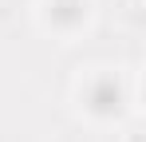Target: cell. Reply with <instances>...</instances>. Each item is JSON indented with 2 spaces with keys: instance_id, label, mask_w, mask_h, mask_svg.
I'll use <instances>...</instances> for the list:
<instances>
[{
  "instance_id": "6da1fadb",
  "label": "cell",
  "mask_w": 146,
  "mask_h": 142,
  "mask_svg": "<svg viewBox=\"0 0 146 142\" xmlns=\"http://www.w3.org/2000/svg\"><path fill=\"white\" fill-rule=\"evenodd\" d=\"M126 83L119 79V71H95L79 83V111L91 122H119L126 115Z\"/></svg>"
},
{
  "instance_id": "7a4b0ae2",
  "label": "cell",
  "mask_w": 146,
  "mask_h": 142,
  "mask_svg": "<svg viewBox=\"0 0 146 142\" xmlns=\"http://www.w3.org/2000/svg\"><path fill=\"white\" fill-rule=\"evenodd\" d=\"M40 24L67 40L91 24V0H40Z\"/></svg>"
}]
</instances>
